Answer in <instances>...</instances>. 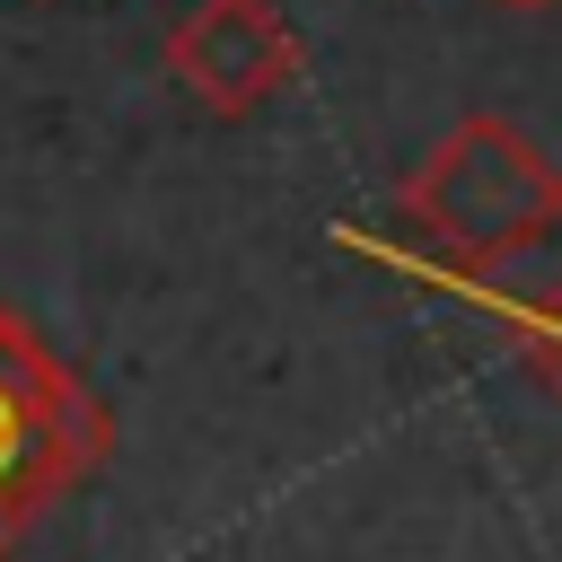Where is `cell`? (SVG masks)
Listing matches in <instances>:
<instances>
[{
	"instance_id": "obj_1",
	"label": "cell",
	"mask_w": 562,
	"mask_h": 562,
	"mask_svg": "<svg viewBox=\"0 0 562 562\" xmlns=\"http://www.w3.org/2000/svg\"><path fill=\"white\" fill-rule=\"evenodd\" d=\"M404 211L439 263L492 272V263H509L562 228V167L509 114H465L422 149Z\"/></svg>"
},
{
	"instance_id": "obj_2",
	"label": "cell",
	"mask_w": 562,
	"mask_h": 562,
	"mask_svg": "<svg viewBox=\"0 0 562 562\" xmlns=\"http://www.w3.org/2000/svg\"><path fill=\"white\" fill-rule=\"evenodd\" d=\"M97 448H105V422L70 378V360H53V342L0 307V562L97 465Z\"/></svg>"
},
{
	"instance_id": "obj_3",
	"label": "cell",
	"mask_w": 562,
	"mask_h": 562,
	"mask_svg": "<svg viewBox=\"0 0 562 562\" xmlns=\"http://www.w3.org/2000/svg\"><path fill=\"white\" fill-rule=\"evenodd\" d=\"M167 79L211 123H246L299 79V35L272 0H193L167 26Z\"/></svg>"
},
{
	"instance_id": "obj_5",
	"label": "cell",
	"mask_w": 562,
	"mask_h": 562,
	"mask_svg": "<svg viewBox=\"0 0 562 562\" xmlns=\"http://www.w3.org/2000/svg\"><path fill=\"white\" fill-rule=\"evenodd\" d=\"M501 9H553V0H501Z\"/></svg>"
},
{
	"instance_id": "obj_4",
	"label": "cell",
	"mask_w": 562,
	"mask_h": 562,
	"mask_svg": "<svg viewBox=\"0 0 562 562\" xmlns=\"http://www.w3.org/2000/svg\"><path fill=\"white\" fill-rule=\"evenodd\" d=\"M518 351H527V378L562 404V281H553L544 299H527V316H518Z\"/></svg>"
}]
</instances>
